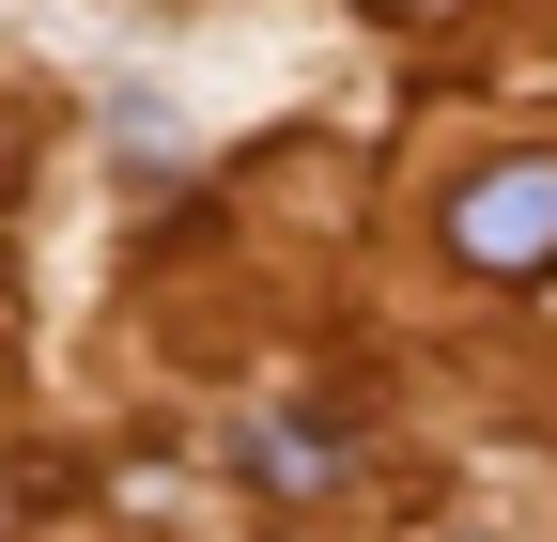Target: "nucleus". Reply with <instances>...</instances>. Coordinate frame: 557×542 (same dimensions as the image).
Masks as SVG:
<instances>
[{
	"instance_id": "1",
	"label": "nucleus",
	"mask_w": 557,
	"mask_h": 542,
	"mask_svg": "<svg viewBox=\"0 0 557 542\" xmlns=\"http://www.w3.org/2000/svg\"><path fill=\"white\" fill-rule=\"evenodd\" d=\"M449 263L465 280H542L557 263V156H496L449 201Z\"/></svg>"
},
{
	"instance_id": "2",
	"label": "nucleus",
	"mask_w": 557,
	"mask_h": 542,
	"mask_svg": "<svg viewBox=\"0 0 557 542\" xmlns=\"http://www.w3.org/2000/svg\"><path fill=\"white\" fill-rule=\"evenodd\" d=\"M248 465H263L278 496H325V481H341V434H310V419H278V434H263Z\"/></svg>"
},
{
	"instance_id": "3",
	"label": "nucleus",
	"mask_w": 557,
	"mask_h": 542,
	"mask_svg": "<svg viewBox=\"0 0 557 542\" xmlns=\"http://www.w3.org/2000/svg\"><path fill=\"white\" fill-rule=\"evenodd\" d=\"M0 171H16V124H0Z\"/></svg>"
}]
</instances>
